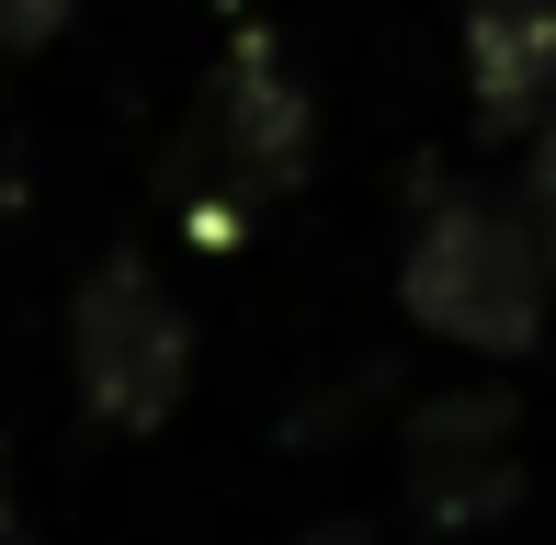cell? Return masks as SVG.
I'll return each mask as SVG.
<instances>
[{
    "label": "cell",
    "mask_w": 556,
    "mask_h": 545,
    "mask_svg": "<svg viewBox=\"0 0 556 545\" xmlns=\"http://www.w3.org/2000/svg\"><path fill=\"white\" fill-rule=\"evenodd\" d=\"M545 251H534V216L500 205V193H443L432 216L409 228L397 251V295L409 318L454 353H534L545 330Z\"/></svg>",
    "instance_id": "6da1fadb"
},
{
    "label": "cell",
    "mask_w": 556,
    "mask_h": 545,
    "mask_svg": "<svg viewBox=\"0 0 556 545\" xmlns=\"http://www.w3.org/2000/svg\"><path fill=\"white\" fill-rule=\"evenodd\" d=\"M68 376L103 432H160L193 398V318L148 272V251H103L91 284L68 295Z\"/></svg>",
    "instance_id": "7a4b0ae2"
},
{
    "label": "cell",
    "mask_w": 556,
    "mask_h": 545,
    "mask_svg": "<svg viewBox=\"0 0 556 545\" xmlns=\"http://www.w3.org/2000/svg\"><path fill=\"white\" fill-rule=\"evenodd\" d=\"M295 545H375V523H352V511H330V523H307Z\"/></svg>",
    "instance_id": "ba28073f"
},
{
    "label": "cell",
    "mask_w": 556,
    "mask_h": 545,
    "mask_svg": "<svg viewBox=\"0 0 556 545\" xmlns=\"http://www.w3.org/2000/svg\"><path fill=\"white\" fill-rule=\"evenodd\" d=\"M522 216H534V251L556 272V137H534V170H522Z\"/></svg>",
    "instance_id": "52a82bcc"
},
{
    "label": "cell",
    "mask_w": 556,
    "mask_h": 545,
    "mask_svg": "<svg viewBox=\"0 0 556 545\" xmlns=\"http://www.w3.org/2000/svg\"><path fill=\"white\" fill-rule=\"evenodd\" d=\"M534 137H556V68H545V103H534Z\"/></svg>",
    "instance_id": "9c48e42d"
},
{
    "label": "cell",
    "mask_w": 556,
    "mask_h": 545,
    "mask_svg": "<svg viewBox=\"0 0 556 545\" xmlns=\"http://www.w3.org/2000/svg\"><path fill=\"white\" fill-rule=\"evenodd\" d=\"M307 80L285 68V46L262 35V23H239L205 80V193H182V205H285L295 182H307Z\"/></svg>",
    "instance_id": "3957f363"
},
{
    "label": "cell",
    "mask_w": 556,
    "mask_h": 545,
    "mask_svg": "<svg viewBox=\"0 0 556 545\" xmlns=\"http://www.w3.org/2000/svg\"><path fill=\"white\" fill-rule=\"evenodd\" d=\"M545 68H556V0H466V80L489 137H534Z\"/></svg>",
    "instance_id": "5b68a950"
},
{
    "label": "cell",
    "mask_w": 556,
    "mask_h": 545,
    "mask_svg": "<svg viewBox=\"0 0 556 545\" xmlns=\"http://www.w3.org/2000/svg\"><path fill=\"white\" fill-rule=\"evenodd\" d=\"M0 534H12V489H0Z\"/></svg>",
    "instance_id": "30bf717a"
},
{
    "label": "cell",
    "mask_w": 556,
    "mask_h": 545,
    "mask_svg": "<svg viewBox=\"0 0 556 545\" xmlns=\"http://www.w3.org/2000/svg\"><path fill=\"white\" fill-rule=\"evenodd\" d=\"M68 12H80V0H0V58H35V46H58Z\"/></svg>",
    "instance_id": "8992f818"
},
{
    "label": "cell",
    "mask_w": 556,
    "mask_h": 545,
    "mask_svg": "<svg viewBox=\"0 0 556 545\" xmlns=\"http://www.w3.org/2000/svg\"><path fill=\"white\" fill-rule=\"evenodd\" d=\"M511 386H443V398L409 409L397 432V478H409V511L432 534H489L500 511L522 500V455H511Z\"/></svg>",
    "instance_id": "277c9868"
}]
</instances>
